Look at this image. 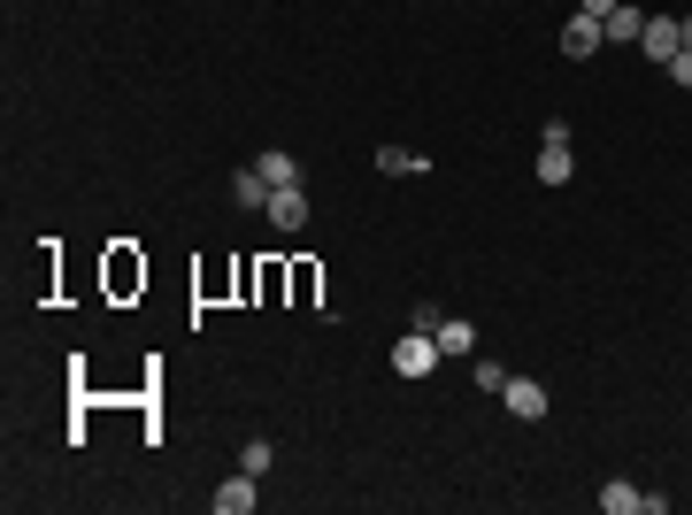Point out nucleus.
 I'll list each match as a JSON object with an SVG mask.
<instances>
[{"instance_id": "nucleus-8", "label": "nucleus", "mask_w": 692, "mask_h": 515, "mask_svg": "<svg viewBox=\"0 0 692 515\" xmlns=\"http://www.w3.org/2000/svg\"><path fill=\"white\" fill-rule=\"evenodd\" d=\"M600 507H608V515H646V492L631 477H608V485H600Z\"/></svg>"}, {"instance_id": "nucleus-15", "label": "nucleus", "mask_w": 692, "mask_h": 515, "mask_svg": "<svg viewBox=\"0 0 692 515\" xmlns=\"http://www.w3.org/2000/svg\"><path fill=\"white\" fill-rule=\"evenodd\" d=\"M439 323H447V308H431V300H423V308H408V331H439Z\"/></svg>"}, {"instance_id": "nucleus-17", "label": "nucleus", "mask_w": 692, "mask_h": 515, "mask_svg": "<svg viewBox=\"0 0 692 515\" xmlns=\"http://www.w3.org/2000/svg\"><path fill=\"white\" fill-rule=\"evenodd\" d=\"M669 77H677V85H684V93H692V47H684V54L669 62Z\"/></svg>"}, {"instance_id": "nucleus-16", "label": "nucleus", "mask_w": 692, "mask_h": 515, "mask_svg": "<svg viewBox=\"0 0 692 515\" xmlns=\"http://www.w3.org/2000/svg\"><path fill=\"white\" fill-rule=\"evenodd\" d=\"M616 9H624V0H577V16H592V24H608Z\"/></svg>"}, {"instance_id": "nucleus-14", "label": "nucleus", "mask_w": 692, "mask_h": 515, "mask_svg": "<svg viewBox=\"0 0 692 515\" xmlns=\"http://www.w3.org/2000/svg\"><path fill=\"white\" fill-rule=\"evenodd\" d=\"M270 462H278L270 439H246V447H239V469H254V477H270Z\"/></svg>"}, {"instance_id": "nucleus-1", "label": "nucleus", "mask_w": 692, "mask_h": 515, "mask_svg": "<svg viewBox=\"0 0 692 515\" xmlns=\"http://www.w3.org/2000/svg\"><path fill=\"white\" fill-rule=\"evenodd\" d=\"M439 362H447V355H439V338H431V331H408L400 347H393V370H400V377H431Z\"/></svg>"}, {"instance_id": "nucleus-13", "label": "nucleus", "mask_w": 692, "mask_h": 515, "mask_svg": "<svg viewBox=\"0 0 692 515\" xmlns=\"http://www.w3.org/2000/svg\"><path fill=\"white\" fill-rule=\"evenodd\" d=\"M600 31H608L616 47H639V31H646V16H639V9H616L608 24H600Z\"/></svg>"}, {"instance_id": "nucleus-11", "label": "nucleus", "mask_w": 692, "mask_h": 515, "mask_svg": "<svg viewBox=\"0 0 692 515\" xmlns=\"http://www.w3.org/2000/svg\"><path fill=\"white\" fill-rule=\"evenodd\" d=\"M231 201H239V208H270V185H262V169H254V162L231 178Z\"/></svg>"}, {"instance_id": "nucleus-12", "label": "nucleus", "mask_w": 692, "mask_h": 515, "mask_svg": "<svg viewBox=\"0 0 692 515\" xmlns=\"http://www.w3.org/2000/svg\"><path fill=\"white\" fill-rule=\"evenodd\" d=\"M431 338H439V355H470L477 347V323H462V316H447L439 331H431Z\"/></svg>"}, {"instance_id": "nucleus-3", "label": "nucleus", "mask_w": 692, "mask_h": 515, "mask_svg": "<svg viewBox=\"0 0 692 515\" xmlns=\"http://www.w3.org/2000/svg\"><path fill=\"white\" fill-rule=\"evenodd\" d=\"M639 47H646V62H677L684 54V31H677V16H646V31H639Z\"/></svg>"}, {"instance_id": "nucleus-5", "label": "nucleus", "mask_w": 692, "mask_h": 515, "mask_svg": "<svg viewBox=\"0 0 692 515\" xmlns=\"http://www.w3.org/2000/svg\"><path fill=\"white\" fill-rule=\"evenodd\" d=\"M600 47H608V31H600L592 16H569V24H562V54H569V62H592Z\"/></svg>"}, {"instance_id": "nucleus-2", "label": "nucleus", "mask_w": 692, "mask_h": 515, "mask_svg": "<svg viewBox=\"0 0 692 515\" xmlns=\"http://www.w3.org/2000/svg\"><path fill=\"white\" fill-rule=\"evenodd\" d=\"M569 169H577V154H569V124H547V146H539V185H569Z\"/></svg>"}, {"instance_id": "nucleus-4", "label": "nucleus", "mask_w": 692, "mask_h": 515, "mask_svg": "<svg viewBox=\"0 0 692 515\" xmlns=\"http://www.w3.org/2000/svg\"><path fill=\"white\" fill-rule=\"evenodd\" d=\"M500 400H508V415H524V423H539V415H547V385H539V377H515V370H508Z\"/></svg>"}, {"instance_id": "nucleus-9", "label": "nucleus", "mask_w": 692, "mask_h": 515, "mask_svg": "<svg viewBox=\"0 0 692 515\" xmlns=\"http://www.w3.org/2000/svg\"><path fill=\"white\" fill-rule=\"evenodd\" d=\"M377 169H385V178H423L431 154H415V146H377Z\"/></svg>"}, {"instance_id": "nucleus-10", "label": "nucleus", "mask_w": 692, "mask_h": 515, "mask_svg": "<svg viewBox=\"0 0 692 515\" xmlns=\"http://www.w3.org/2000/svg\"><path fill=\"white\" fill-rule=\"evenodd\" d=\"M254 169H262V185H270V193H278V185H300V162H293L285 146H270V154L254 162Z\"/></svg>"}, {"instance_id": "nucleus-7", "label": "nucleus", "mask_w": 692, "mask_h": 515, "mask_svg": "<svg viewBox=\"0 0 692 515\" xmlns=\"http://www.w3.org/2000/svg\"><path fill=\"white\" fill-rule=\"evenodd\" d=\"M262 216H270V223H278V231H300V223H308V193H300V185H278V193H270V208H262Z\"/></svg>"}, {"instance_id": "nucleus-6", "label": "nucleus", "mask_w": 692, "mask_h": 515, "mask_svg": "<svg viewBox=\"0 0 692 515\" xmlns=\"http://www.w3.org/2000/svg\"><path fill=\"white\" fill-rule=\"evenodd\" d=\"M254 500H262V477H254V469H239V477L216 485V507H223V515H246Z\"/></svg>"}]
</instances>
